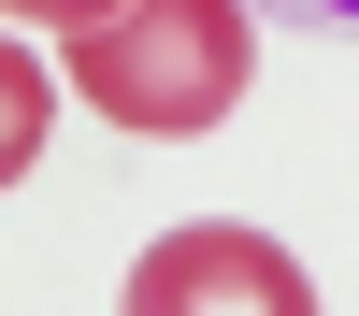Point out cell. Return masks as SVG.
<instances>
[{
  "mask_svg": "<svg viewBox=\"0 0 359 316\" xmlns=\"http://www.w3.org/2000/svg\"><path fill=\"white\" fill-rule=\"evenodd\" d=\"M245 57H259V15L245 0H101L86 29H57V86L115 115L144 144H187L245 101Z\"/></svg>",
  "mask_w": 359,
  "mask_h": 316,
  "instance_id": "obj_1",
  "label": "cell"
},
{
  "mask_svg": "<svg viewBox=\"0 0 359 316\" xmlns=\"http://www.w3.org/2000/svg\"><path fill=\"white\" fill-rule=\"evenodd\" d=\"M259 29H287V43H359V0H245Z\"/></svg>",
  "mask_w": 359,
  "mask_h": 316,
  "instance_id": "obj_3",
  "label": "cell"
},
{
  "mask_svg": "<svg viewBox=\"0 0 359 316\" xmlns=\"http://www.w3.org/2000/svg\"><path fill=\"white\" fill-rule=\"evenodd\" d=\"M101 0H15V29H86Z\"/></svg>",
  "mask_w": 359,
  "mask_h": 316,
  "instance_id": "obj_4",
  "label": "cell"
},
{
  "mask_svg": "<svg viewBox=\"0 0 359 316\" xmlns=\"http://www.w3.org/2000/svg\"><path fill=\"white\" fill-rule=\"evenodd\" d=\"M187 302H259V316H302V259L259 245V230H172L158 259L130 273V316H187Z\"/></svg>",
  "mask_w": 359,
  "mask_h": 316,
  "instance_id": "obj_2",
  "label": "cell"
}]
</instances>
